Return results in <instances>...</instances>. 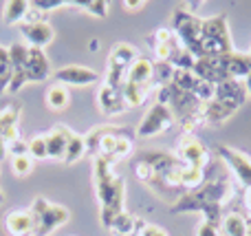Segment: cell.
<instances>
[{
	"label": "cell",
	"mask_w": 251,
	"mask_h": 236,
	"mask_svg": "<svg viewBox=\"0 0 251 236\" xmlns=\"http://www.w3.org/2000/svg\"><path fill=\"white\" fill-rule=\"evenodd\" d=\"M71 219V212L66 206H57V203H49L38 216H35V232L33 236H51L55 230L66 225Z\"/></svg>",
	"instance_id": "cell-10"
},
{
	"label": "cell",
	"mask_w": 251,
	"mask_h": 236,
	"mask_svg": "<svg viewBox=\"0 0 251 236\" xmlns=\"http://www.w3.org/2000/svg\"><path fill=\"white\" fill-rule=\"evenodd\" d=\"M154 86L152 84H148V86H139V84H130L126 82L124 88H122V95H124V102L128 108H139V106H143L148 102V97L154 95Z\"/></svg>",
	"instance_id": "cell-20"
},
{
	"label": "cell",
	"mask_w": 251,
	"mask_h": 236,
	"mask_svg": "<svg viewBox=\"0 0 251 236\" xmlns=\"http://www.w3.org/2000/svg\"><path fill=\"white\" fill-rule=\"evenodd\" d=\"M249 55H251V49H249Z\"/></svg>",
	"instance_id": "cell-44"
},
{
	"label": "cell",
	"mask_w": 251,
	"mask_h": 236,
	"mask_svg": "<svg viewBox=\"0 0 251 236\" xmlns=\"http://www.w3.org/2000/svg\"><path fill=\"white\" fill-rule=\"evenodd\" d=\"M223 64H225V71H227V75H229V79L243 82V79L251 73V55L249 53L234 51V53H229V55H223Z\"/></svg>",
	"instance_id": "cell-18"
},
{
	"label": "cell",
	"mask_w": 251,
	"mask_h": 236,
	"mask_svg": "<svg viewBox=\"0 0 251 236\" xmlns=\"http://www.w3.org/2000/svg\"><path fill=\"white\" fill-rule=\"evenodd\" d=\"M9 55H11V84H9L7 93L16 95L25 88V84H29L26 82V44H9Z\"/></svg>",
	"instance_id": "cell-12"
},
{
	"label": "cell",
	"mask_w": 251,
	"mask_h": 236,
	"mask_svg": "<svg viewBox=\"0 0 251 236\" xmlns=\"http://www.w3.org/2000/svg\"><path fill=\"white\" fill-rule=\"evenodd\" d=\"M11 84V55H9V47L0 44V95L9 91Z\"/></svg>",
	"instance_id": "cell-28"
},
{
	"label": "cell",
	"mask_w": 251,
	"mask_h": 236,
	"mask_svg": "<svg viewBox=\"0 0 251 236\" xmlns=\"http://www.w3.org/2000/svg\"><path fill=\"white\" fill-rule=\"evenodd\" d=\"M73 131L64 124H57L47 132V148H49V159L53 161H62L66 155V146H69Z\"/></svg>",
	"instance_id": "cell-16"
},
{
	"label": "cell",
	"mask_w": 251,
	"mask_h": 236,
	"mask_svg": "<svg viewBox=\"0 0 251 236\" xmlns=\"http://www.w3.org/2000/svg\"><path fill=\"white\" fill-rule=\"evenodd\" d=\"M240 197H243V203H245V210H247V214L251 216V188L243 190L240 192Z\"/></svg>",
	"instance_id": "cell-39"
},
{
	"label": "cell",
	"mask_w": 251,
	"mask_h": 236,
	"mask_svg": "<svg viewBox=\"0 0 251 236\" xmlns=\"http://www.w3.org/2000/svg\"><path fill=\"white\" fill-rule=\"evenodd\" d=\"M124 9L126 11H141L146 7V0H124Z\"/></svg>",
	"instance_id": "cell-38"
},
{
	"label": "cell",
	"mask_w": 251,
	"mask_h": 236,
	"mask_svg": "<svg viewBox=\"0 0 251 236\" xmlns=\"http://www.w3.org/2000/svg\"><path fill=\"white\" fill-rule=\"evenodd\" d=\"M137 57H139V51L132 44H128V42L115 44L108 53V66H106L104 84H108L113 88H124L128 69L137 62Z\"/></svg>",
	"instance_id": "cell-6"
},
{
	"label": "cell",
	"mask_w": 251,
	"mask_h": 236,
	"mask_svg": "<svg viewBox=\"0 0 251 236\" xmlns=\"http://www.w3.org/2000/svg\"><path fill=\"white\" fill-rule=\"evenodd\" d=\"M247 102V91H245L243 82L238 79H227L223 84H216V95L212 102L203 106V115L207 126H218V124L227 122L234 117Z\"/></svg>",
	"instance_id": "cell-3"
},
{
	"label": "cell",
	"mask_w": 251,
	"mask_h": 236,
	"mask_svg": "<svg viewBox=\"0 0 251 236\" xmlns=\"http://www.w3.org/2000/svg\"><path fill=\"white\" fill-rule=\"evenodd\" d=\"M174 124H176V119H174L172 110L165 104H156L154 102L148 108V113L143 115V119L139 122V126L134 128V135L139 139H152V137H159L163 132H168Z\"/></svg>",
	"instance_id": "cell-7"
},
{
	"label": "cell",
	"mask_w": 251,
	"mask_h": 236,
	"mask_svg": "<svg viewBox=\"0 0 251 236\" xmlns=\"http://www.w3.org/2000/svg\"><path fill=\"white\" fill-rule=\"evenodd\" d=\"M97 108L104 115H122L128 110L122 95V88H113L108 84H101L97 91Z\"/></svg>",
	"instance_id": "cell-15"
},
{
	"label": "cell",
	"mask_w": 251,
	"mask_h": 236,
	"mask_svg": "<svg viewBox=\"0 0 251 236\" xmlns=\"http://www.w3.org/2000/svg\"><path fill=\"white\" fill-rule=\"evenodd\" d=\"M64 4H69V0H31V7L40 9L42 13H51L53 9L64 7Z\"/></svg>",
	"instance_id": "cell-33"
},
{
	"label": "cell",
	"mask_w": 251,
	"mask_h": 236,
	"mask_svg": "<svg viewBox=\"0 0 251 236\" xmlns=\"http://www.w3.org/2000/svg\"><path fill=\"white\" fill-rule=\"evenodd\" d=\"M53 75L51 62L42 49L26 47V82H44Z\"/></svg>",
	"instance_id": "cell-14"
},
{
	"label": "cell",
	"mask_w": 251,
	"mask_h": 236,
	"mask_svg": "<svg viewBox=\"0 0 251 236\" xmlns=\"http://www.w3.org/2000/svg\"><path fill=\"white\" fill-rule=\"evenodd\" d=\"M205 181L194 190L183 192L178 199H174L170 212L172 214H187V212H201L205 216V223H212L221 228L225 206L231 199V179L227 177L225 166L221 159L209 161L205 168Z\"/></svg>",
	"instance_id": "cell-1"
},
{
	"label": "cell",
	"mask_w": 251,
	"mask_h": 236,
	"mask_svg": "<svg viewBox=\"0 0 251 236\" xmlns=\"http://www.w3.org/2000/svg\"><path fill=\"white\" fill-rule=\"evenodd\" d=\"M139 236H170L168 232H165L161 225L156 223H148V221H143L141 228H139Z\"/></svg>",
	"instance_id": "cell-35"
},
{
	"label": "cell",
	"mask_w": 251,
	"mask_h": 236,
	"mask_svg": "<svg viewBox=\"0 0 251 236\" xmlns=\"http://www.w3.org/2000/svg\"><path fill=\"white\" fill-rule=\"evenodd\" d=\"M223 236H247V216L240 212H229L223 216L221 223Z\"/></svg>",
	"instance_id": "cell-24"
},
{
	"label": "cell",
	"mask_w": 251,
	"mask_h": 236,
	"mask_svg": "<svg viewBox=\"0 0 251 236\" xmlns=\"http://www.w3.org/2000/svg\"><path fill=\"white\" fill-rule=\"evenodd\" d=\"M152 66H154V60H150V57H146V55H139L137 62L128 69L126 82L139 84V86H148V84H152Z\"/></svg>",
	"instance_id": "cell-19"
},
{
	"label": "cell",
	"mask_w": 251,
	"mask_h": 236,
	"mask_svg": "<svg viewBox=\"0 0 251 236\" xmlns=\"http://www.w3.org/2000/svg\"><path fill=\"white\" fill-rule=\"evenodd\" d=\"M44 104H47L49 110H53V113H62V110L69 108L71 104V93L66 86H62V84H51V86L47 88V93H44Z\"/></svg>",
	"instance_id": "cell-21"
},
{
	"label": "cell",
	"mask_w": 251,
	"mask_h": 236,
	"mask_svg": "<svg viewBox=\"0 0 251 236\" xmlns=\"http://www.w3.org/2000/svg\"><path fill=\"white\" fill-rule=\"evenodd\" d=\"M243 86H245V91H247V95H251V73L243 79Z\"/></svg>",
	"instance_id": "cell-40"
},
{
	"label": "cell",
	"mask_w": 251,
	"mask_h": 236,
	"mask_svg": "<svg viewBox=\"0 0 251 236\" xmlns=\"http://www.w3.org/2000/svg\"><path fill=\"white\" fill-rule=\"evenodd\" d=\"M84 157H86V141H84V135L73 132L69 146H66V155H64V159H62V163H64V166H73V163H77L79 159H84Z\"/></svg>",
	"instance_id": "cell-25"
},
{
	"label": "cell",
	"mask_w": 251,
	"mask_h": 236,
	"mask_svg": "<svg viewBox=\"0 0 251 236\" xmlns=\"http://www.w3.org/2000/svg\"><path fill=\"white\" fill-rule=\"evenodd\" d=\"M7 155H11V159L13 157H25V155H29V141H25L22 137H20V139H16L7 148Z\"/></svg>",
	"instance_id": "cell-34"
},
{
	"label": "cell",
	"mask_w": 251,
	"mask_h": 236,
	"mask_svg": "<svg viewBox=\"0 0 251 236\" xmlns=\"http://www.w3.org/2000/svg\"><path fill=\"white\" fill-rule=\"evenodd\" d=\"M229 25H227V13L203 18V29H201V57H223L234 53ZM199 57V60H201Z\"/></svg>",
	"instance_id": "cell-4"
},
{
	"label": "cell",
	"mask_w": 251,
	"mask_h": 236,
	"mask_svg": "<svg viewBox=\"0 0 251 236\" xmlns=\"http://www.w3.org/2000/svg\"><path fill=\"white\" fill-rule=\"evenodd\" d=\"M2 201H4V194H2V190H0V206H2Z\"/></svg>",
	"instance_id": "cell-43"
},
{
	"label": "cell",
	"mask_w": 251,
	"mask_h": 236,
	"mask_svg": "<svg viewBox=\"0 0 251 236\" xmlns=\"http://www.w3.org/2000/svg\"><path fill=\"white\" fill-rule=\"evenodd\" d=\"M53 79L62 86H93L100 82V73L95 69H88L82 64H69L53 71Z\"/></svg>",
	"instance_id": "cell-11"
},
{
	"label": "cell",
	"mask_w": 251,
	"mask_h": 236,
	"mask_svg": "<svg viewBox=\"0 0 251 236\" xmlns=\"http://www.w3.org/2000/svg\"><path fill=\"white\" fill-rule=\"evenodd\" d=\"M170 29L176 35V40L181 42V47L185 51H190L192 55L199 60L201 57V29H203V18H199L196 13H192L190 9H185L183 4H178L172 11V20H170Z\"/></svg>",
	"instance_id": "cell-5"
},
{
	"label": "cell",
	"mask_w": 251,
	"mask_h": 236,
	"mask_svg": "<svg viewBox=\"0 0 251 236\" xmlns=\"http://www.w3.org/2000/svg\"><path fill=\"white\" fill-rule=\"evenodd\" d=\"M205 177H207L205 175V168L185 166V163H183L181 166V188H183V192L199 188V185L205 181Z\"/></svg>",
	"instance_id": "cell-26"
},
{
	"label": "cell",
	"mask_w": 251,
	"mask_h": 236,
	"mask_svg": "<svg viewBox=\"0 0 251 236\" xmlns=\"http://www.w3.org/2000/svg\"><path fill=\"white\" fill-rule=\"evenodd\" d=\"M31 7V0H7L2 4V22L4 25H18L25 22V16Z\"/></svg>",
	"instance_id": "cell-23"
},
{
	"label": "cell",
	"mask_w": 251,
	"mask_h": 236,
	"mask_svg": "<svg viewBox=\"0 0 251 236\" xmlns=\"http://www.w3.org/2000/svg\"><path fill=\"white\" fill-rule=\"evenodd\" d=\"M172 75L174 66L170 62H154V66H152V86H154V91L172 84Z\"/></svg>",
	"instance_id": "cell-27"
},
{
	"label": "cell",
	"mask_w": 251,
	"mask_h": 236,
	"mask_svg": "<svg viewBox=\"0 0 251 236\" xmlns=\"http://www.w3.org/2000/svg\"><path fill=\"white\" fill-rule=\"evenodd\" d=\"M93 184L100 201V219L106 230L115 219L126 212V181L115 172V166L104 157L93 159Z\"/></svg>",
	"instance_id": "cell-2"
},
{
	"label": "cell",
	"mask_w": 251,
	"mask_h": 236,
	"mask_svg": "<svg viewBox=\"0 0 251 236\" xmlns=\"http://www.w3.org/2000/svg\"><path fill=\"white\" fill-rule=\"evenodd\" d=\"M11 170L16 177H29L31 172H33V159L29 157V155H25V157H13L11 159Z\"/></svg>",
	"instance_id": "cell-31"
},
{
	"label": "cell",
	"mask_w": 251,
	"mask_h": 236,
	"mask_svg": "<svg viewBox=\"0 0 251 236\" xmlns=\"http://www.w3.org/2000/svg\"><path fill=\"white\" fill-rule=\"evenodd\" d=\"M196 236H223V234H221V228H216V225H212V223H205V221H201L199 228H196Z\"/></svg>",
	"instance_id": "cell-37"
},
{
	"label": "cell",
	"mask_w": 251,
	"mask_h": 236,
	"mask_svg": "<svg viewBox=\"0 0 251 236\" xmlns=\"http://www.w3.org/2000/svg\"><path fill=\"white\" fill-rule=\"evenodd\" d=\"M132 172H134V177H137L141 184H146V185H150L152 181H154V170H152L148 163H143V161H134Z\"/></svg>",
	"instance_id": "cell-32"
},
{
	"label": "cell",
	"mask_w": 251,
	"mask_h": 236,
	"mask_svg": "<svg viewBox=\"0 0 251 236\" xmlns=\"http://www.w3.org/2000/svg\"><path fill=\"white\" fill-rule=\"evenodd\" d=\"M20 33L22 38L26 40V47H33V49H42L49 47L55 38V29H53L49 22H40V25H20Z\"/></svg>",
	"instance_id": "cell-17"
},
{
	"label": "cell",
	"mask_w": 251,
	"mask_h": 236,
	"mask_svg": "<svg viewBox=\"0 0 251 236\" xmlns=\"http://www.w3.org/2000/svg\"><path fill=\"white\" fill-rule=\"evenodd\" d=\"M69 4H73L79 11L88 13V16H93V18H100V20L108 16V9H110L106 0H84V2H69Z\"/></svg>",
	"instance_id": "cell-29"
},
{
	"label": "cell",
	"mask_w": 251,
	"mask_h": 236,
	"mask_svg": "<svg viewBox=\"0 0 251 236\" xmlns=\"http://www.w3.org/2000/svg\"><path fill=\"white\" fill-rule=\"evenodd\" d=\"M2 228L9 236H33L35 216L29 212V208H16L4 214Z\"/></svg>",
	"instance_id": "cell-13"
},
{
	"label": "cell",
	"mask_w": 251,
	"mask_h": 236,
	"mask_svg": "<svg viewBox=\"0 0 251 236\" xmlns=\"http://www.w3.org/2000/svg\"><path fill=\"white\" fill-rule=\"evenodd\" d=\"M247 216V236H251V216L249 214H245Z\"/></svg>",
	"instance_id": "cell-42"
},
{
	"label": "cell",
	"mask_w": 251,
	"mask_h": 236,
	"mask_svg": "<svg viewBox=\"0 0 251 236\" xmlns=\"http://www.w3.org/2000/svg\"><path fill=\"white\" fill-rule=\"evenodd\" d=\"M97 49H100V40L93 38L91 42H88V51H97Z\"/></svg>",
	"instance_id": "cell-41"
},
{
	"label": "cell",
	"mask_w": 251,
	"mask_h": 236,
	"mask_svg": "<svg viewBox=\"0 0 251 236\" xmlns=\"http://www.w3.org/2000/svg\"><path fill=\"white\" fill-rule=\"evenodd\" d=\"M29 157L38 159V161H44L49 159V148H47V135H33L29 139Z\"/></svg>",
	"instance_id": "cell-30"
},
{
	"label": "cell",
	"mask_w": 251,
	"mask_h": 236,
	"mask_svg": "<svg viewBox=\"0 0 251 236\" xmlns=\"http://www.w3.org/2000/svg\"><path fill=\"white\" fill-rule=\"evenodd\" d=\"M141 223H143V219H139V216L130 214V212L126 210L110 223L108 232H113V236H139Z\"/></svg>",
	"instance_id": "cell-22"
},
{
	"label": "cell",
	"mask_w": 251,
	"mask_h": 236,
	"mask_svg": "<svg viewBox=\"0 0 251 236\" xmlns=\"http://www.w3.org/2000/svg\"><path fill=\"white\" fill-rule=\"evenodd\" d=\"M40 22H47V13H42L40 9H35V7H29V11H26L25 22H22V25H40Z\"/></svg>",
	"instance_id": "cell-36"
},
{
	"label": "cell",
	"mask_w": 251,
	"mask_h": 236,
	"mask_svg": "<svg viewBox=\"0 0 251 236\" xmlns=\"http://www.w3.org/2000/svg\"><path fill=\"white\" fill-rule=\"evenodd\" d=\"M174 155L178 157V161L185 163V166H196V168H207L212 157H209V150L205 148V144L199 139L196 135H187L183 132L176 141V150Z\"/></svg>",
	"instance_id": "cell-9"
},
{
	"label": "cell",
	"mask_w": 251,
	"mask_h": 236,
	"mask_svg": "<svg viewBox=\"0 0 251 236\" xmlns=\"http://www.w3.org/2000/svg\"><path fill=\"white\" fill-rule=\"evenodd\" d=\"M216 155L223 161V166H227L231 170L234 179L238 181V185H240V192L251 188V157L249 155L240 153V150L231 148V146H225V144L216 146Z\"/></svg>",
	"instance_id": "cell-8"
}]
</instances>
